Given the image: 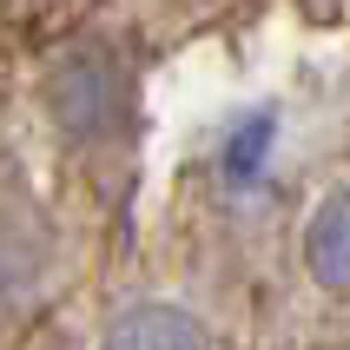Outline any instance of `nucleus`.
I'll return each instance as SVG.
<instances>
[{"instance_id":"f257e3e1","label":"nucleus","mask_w":350,"mask_h":350,"mask_svg":"<svg viewBox=\"0 0 350 350\" xmlns=\"http://www.w3.org/2000/svg\"><path fill=\"white\" fill-rule=\"evenodd\" d=\"M40 99H46V119H53L59 139L99 146V139H113L119 126H126L133 79H126V59H119L113 46H73V53L53 59Z\"/></svg>"},{"instance_id":"f03ea898","label":"nucleus","mask_w":350,"mask_h":350,"mask_svg":"<svg viewBox=\"0 0 350 350\" xmlns=\"http://www.w3.org/2000/svg\"><path fill=\"white\" fill-rule=\"evenodd\" d=\"M99 350H212V331H205V317H192L185 304L139 297V304L113 311Z\"/></svg>"},{"instance_id":"7ed1b4c3","label":"nucleus","mask_w":350,"mask_h":350,"mask_svg":"<svg viewBox=\"0 0 350 350\" xmlns=\"http://www.w3.org/2000/svg\"><path fill=\"white\" fill-rule=\"evenodd\" d=\"M304 271L324 291H350V185L324 192L304 218Z\"/></svg>"},{"instance_id":"20e7f679","label":"nucleus","mask_w":350,"mask_h":350,"mask_svg":"<svg viewBox=\"0 0 350 350\" xmlns=\"http://www.w3.org/2000/svg\"><path fill=\"white\" fill-rule=\"evenodd\" d=\"M271 139H278V119L271 113H252L232 139H225V172H232V178H252L258 165H265V152H271Z\"/></svg>"}]
</instances>
